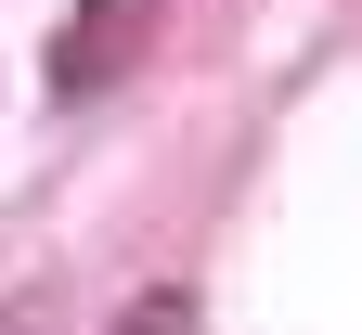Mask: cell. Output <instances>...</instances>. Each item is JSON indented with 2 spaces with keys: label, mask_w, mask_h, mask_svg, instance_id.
Returning <instances> with one entry per match:
<instances>
[{
  "label": "cell",
  "mask_w": 362,
  "mask_h": 335,
  "mask_svg": "<svg viewBox=\"0 0 362 335\" xmlns=\"http://www.w3.org/2000/svg\"><path fill=\"white\" fill-rule=\"evenodd\" d=\"M129 26H143V0H90V13L65 26V52H52V90H90V78H104V52H117Z\"/></svg>",
  "instance_id": "6da1fadb"
},
{
  "label": "cell",
  "mask_w": 362,
  "mask_h": 335,
  "mask_svg": "<svg viewBox=\"0 0 362 335\" xmlns=\"http://www.w3.org/2000/svg\"><path fill=\"white\" fill-rule=\"evenodd\" d=\"M104 335H194V297H181V284H156V297H129Z\"/></svg>",
  "instance_id": "7a4b0ae2"
}]
</instances>
